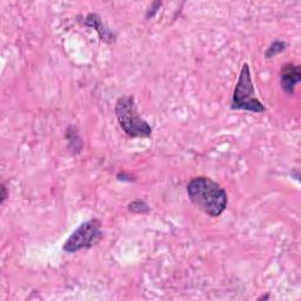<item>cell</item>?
I'll return each instance as SVG.
<instances>
[{"instance_id":"cell-1","label":"cell","mask_w":301,"mask_h":301,"mask_svg":"<svg viewBox=\"0 0 301 301\" xmlns=\"http://www.w3.org/2000/svg\"><path fill=\"white\" fill-rule=\"evenodd\" d=\"M187 196L196 208L212 218H218L226 210V190L208 176H196L187 184Z\"/></svg>"},{"instance_id":"cell-2","label":"cell","mask_w":301,"mask_h":301,"mask_svg":"<svg viewBox=\"0 0 301 301\" xmlns=\"http://www.w3.org/2000/svg\"><path fill=\"white\" fill-rule=\"evenodd\" d=\"M114 113L120 127L131 138H148L152 136V126L139 116L134 96H122L116 102Z\"/></svg>"},{"instance_id":"cell-3","label":"cell","mask_w":301,"mask_h":301,"mask_svg":"<svg viewBox=\"0 0 301 301\" xmlns=\"http://www.w3.org/2000/svg\"><path fill=\"white\" fill-rule=\"evenodd\" d=\"M230 110L252 113H264L266 111L265 105L256 96L250 65L247 62L242 64L238 82L234 88L232 100H230Z\"/></svg>"},{"instance_id":"cell-4","label":"cell","mask_w":301,"mask_h":301,"mask_svg":"<svg viewBox=\"0 0 301 301\" xmlns=\"http://www.w3.org/2000/svg\"><path fill=\"white\" fill-rule=\"evenodd\" d=\"M102 238V222L96 218L90 219L78 226L70 238L64 244L62 250L68 253H76L96 246Z\"/></svg>"},{"instance_id":"cell-5","label":"cell","mask_w":301,"mask_h":301,"mask_svg":"<svg viewBox=\"0 0 301 301\" xmlns=\"http://www.w3.org/2000/svg\"><path fill=\"white\" fill-rule=\"evenodd\" d=\"M301 82V66L287 62L280 70V86L286 94L293 96L296 86Z\"/></svg>"},{"instance_id":"cell-6","label":"cell","mask_w":301,"mask_h":301,"mask_svg":"<svg viewBox=\"0 0 301 301\" xmlns=\"http://www.w3.org/2000/svg\"><path fill=\"white\" fill-rule=\"evenodd\" d=\"M82 24L88 28H91L98 32L99 38L107 44H114L116 42V34L111 28L102 22V16L96 13H88V16L84 18Z\"/></svg>"},{"instance_id":"cell-7","label":"cell","mask_w":301,"mask_h":301,"mask_svg":"<svg viewBox=\"0 0 301 301\" xmlns=\"http://www.w3.org/2000/svg\"><path fill=\"white\" fill-rule=\"evenodd\" d=\"M66 139L68 142V147L73 153H79L82 148V142L74 126H70L66 132Z\"/></svg>"},{"instance_id":"cell-8","label":"cell","mask_w":301,"mask_h":301,"mask_svg":"<svg viewBox=\"0 0 301 301\" xmlns=\"http://www.w3.org/2000/svg\"><path fill=\"white\" fill-rule=\"evenodd\" d=\"M287 42L284 40H274L273 42H270V45L267 48L265 51V58L266 59H272L274 56H276L280 53H282L287 48Z\"/></svg>"},{"instance_id":"cell-9","label":"cell","mask_w":301,"mask_h":301,"mask_svg":"<svg viewBox=\"0 0 301 301\" xmlns=\"http://www.w3.org/2000/svg\"><path fill=\"white\" fill-rule=\"evenodd\" d=\"M127 210H128L130 213L133 214H146L150 212V208L145 200L136 199L127 205Z\"/></svg>"},{"instance_id":"cell-10","label":"cell","mask_w":301,"mask_h":301,"mask_svg":"<svg viewBox=\"0 0 301 301\" xmlns=\"http://www.w3.org/2000/svg\"><path fill=\"white\" fill-rule=\"evenodd\" d=\"M162 4V2H153L152 4L148 6V8H147L146 19H150V18H152V16H154V14L158 12V10L160 8Z\"/></svg>"},{"instance_id":"cell-11","label":"cell","mask_w":301,"mask_h":301,"mask_svg":"<svg viewBox=\"0 0 301 301\" xmlns=\"http://www.w3.org/2000/svg\"><path fill=\"white\" fill-rule=\"evenodd\" d=\"M116 179H118L119 182H132L136 180L132 176V174H130V173L127 172H119L118 174H116Z\"/></svg>"},{"instance_id":"cell-12","label":"cell","mask_w":301,"mask_h":301,"mask_svg":"<svg viewBox=\"0 0 301 301\" xmlns=\"http://www.w3.org/2000/svg\"><path fill=\"white\" fill-rule=\"evenodd\" d=\"M8 199V190H6V186H5V184L2 182V199H0V204H4L5 202V200Z\"/></svg>"},{"instance_id":"cell-13","label":"cell","mask_w":301,"mask_h":301,"mask_svg":"<svg viewBox=\"0 0 301 301\" xmlns=\"http://www.w3.org/2000/svg\"><path fill=\"white\" fill-rule=\"evenodd\" d=\"M270 299V294H266V296H262L260 298H258V300H267Z\"/></svg>"}]
</instances>
